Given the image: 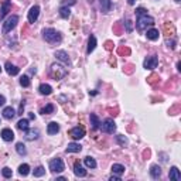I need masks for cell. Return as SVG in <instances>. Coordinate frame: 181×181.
<instances>
[{"label":"cell","instance_id":"obj_19","mask_svg":"<svg viewBox=\"0 0 181 181\" xmlns=\"http://www.w3.org/2000/svg\"><path fill=\"white\" fill-rule=\"evenodd\" d=\"M82 150V146L78 143H69L67 147V153H79Z\"/></svg>","mask_w":181,"mask_h":181},{"label":"cell","instance_id":"obj_40","mask_svg":"<svg viewBox=\"0 0 181 181\" xmlns=\"http://www.w3.org/2000/svg\"><path fill=\"white\" fill-rule=\"evenodd\" d=\"M130 50L129 48H119V54H129Z\"/></svg>","mask_w":181,"mask_h":181},{"label":"cell","instance_id":"obj_31","mask_svg":"<svg viewBox=\"0 0 181 181\" xmlns=\"http://www.w3.org/2000/svg\"><path fill=\"white\" fill-rule=\"evenodd\" d=\"M16 150H17V153H19L20 156H26V154H27L26 146L23 143H17V144H16Z\"/></svg>","mask_w":181,"mask_h":181},{"label":"cell","instance_id":"obj_14","mask_svg":"<svg viewBox=\"0 0 181 181\" xmlns=\"http://www.w3.org/2000/svg\"><path fill=\"white\" fill-rule=\"evenodd\" d=\"M55 57H57V60L62 61L64 64H67V65H69V64H71L69 57H68V54H67L65 51H57V52H55Z\"/></svg>","mask_w":181,"mask_h":181},{"label":"cell","instance_id":"obj_23","mask_svg":"<svg viewBox=\"0 0 181 181\" xmlns=\"http://www.w3.org/2000/svg\"><path fill=\"white\" fill-rule=\"evenodd\" d=\"M38 91H40L41 95H50V93L52 92V88L48 85V83H41L40 88H38Z\"/></svg>","mask_w":181,"mask_h":181},{"label":"cell","instance_id":"obj_32","mask_svg":"<svg viewBox=\"0 0 181 181\" xmlns=\"http://www.w3.org/2000/svg\"><path fill=\"white\" fill-rule=\"evenodd\" d=\"M28 173H30V166H28V164H21V166L19 167V174L20 175H27Z\"/></svg>","mask_w":181,"mask_h":181},{"label":"cell","instance_id":"obj_17","mask_svg":"<svg viewBox=\"0 0 181 181\" xmlns=\"http://www.w3.org/2000/svg\"><path fill=\"white\" fill-rule=\"evenodd\" d=\"M150 175L154 178V180H157V178L161 177V169H160V166H157V164L151 166L150 167Z\"/></svg>","mask_w":181,"mask_h":181},{"label":"cell","instance_id":"obj_9","mask_svg":"<svg viewBox=\"0 0 181 181\" xmlns=\"http://www.w3.org/2000/svg\"><path fill=\"white\" fill-rule=\"evenodd\" d=\"M40 16V7L38 6H33L28 12V23H36Z\"/></svg>","mask_w":181,"mask_h":181},{"label":"cell","instance_id":"obj_45","mask_svg":"<svg viewBox=\"0 0 181 181\" xmlns=\"http://www.w3.org/2000/svg\"><path fill=\"white\" fill-rule=\"evenodd\" d=\"M0 72H2V68H0Z\"/></svg>","mask_w":181,"mask_h":181},{"label":"cell","instance_id":"obj_24","mask_svg":"<svg viewBox=\"0 0 181 181\" xmlns=\"http://www.w3.org/2000/svg\"><path fill=\"white\" fill-rule=\"evenodd\" d=\"M95 47H96V37L95 36H91V37H89V41H88V50H86V52L91 54V52L95 50Z\"/></svg>","mask_w":181,"mask_h":181},{"label":"cell","instance_id":"obj_44","mask_svg":"<svg viewBox=\"0 0 181 181\" xmlns=\"http://www.w3.org/2000/svg\"><path fill=\"white\" fill-rule=\"evenodd\" d=\"M135 2H136V0H127V3H129V4H135Z\"/></svg>","mask_w":181,"mask_h":181},{"label":"cell","instance_id":"obj_33","mask_svg":"<svg viewBox=\"0 0 181 181\" xmlns=\"http://www.w3.org/2000/svg\"><path fill=\"white\" fill-rule=\"evenodd\" d=\"M20 85H21V86H24V88L30 86V78H28L27 75H23V77L20 78Z\"/></svg>","mask_w":181,"mask_h":181},{"label":"cell","instance_id":"obj_35","mask_svg":"<svg viewBox=\"0 0 181 181\" xmlns=\"http://www.w3.org/2000/svg\"><path fill=\"white\" fill-rule=\"evenodd\" d=\"M2 174H3V177H4V178H12L13 171L9 169V167H4V169L2 170Z\"/></svg>","mask_w":181,"mask_h":181},{"label":"cell","instance_id":"obj_18","mask_svg":"<svg viewBox=\"0 0 181 181\" xmlns=\"http://www.w3.org/2000/svg\"><path fill=\"white\" fill-rule=\"evenodd\" d=\"M10 4H12V2H10V0H4L3 6H2V10H0V19H2V20H3L4 17H6V14L9 13Z\"/></svg>","mask_w":181,"mask_h":181},{"label":"cell","instance_id":"obj_8","mask_svg":"<svg viewBox=\"0 0 181 181\" xmlns=\"http://www.w3.org/2000/svg\"><path fill=\"white\" fill-rule=\"evenodd\" d=\"M69 136L72 139H75V140H79V139H82L85 136V129H83L82 126H77V127L69 130Z\"/></svg>","mask_w":181,"mask_h":181},{"label":"cell","instance_id":"obj_26","mask_svg":"<svg viewBox=\"0 0 181 181\" xmlns=\"http://www.w3.org/2000/svg\"><path fill=\"white\" fill-rule=\"evenodd\" d=\"M91 125H92V129L93 130H98L99 129V125H101V122H99L98 116H96L95 113H91Z\"/></svg>","mask_w":181,"mask_h":181},{"label":"cell","instance_id":"obj_1","mask_svg":"<svg viewBox=\"0 0 181 181\" xmlns=\"http://www.w3.org/2000/svg\"><path fill=\"white\" fill-rule=\"evenodd\" d=\"M43 36H44V40L48 44H58V43H61V40H62L61 34L57 30H54V28H45V30L43 31Z\"/></svg>","mask_w":181,"mask_h":181},{"label":"cell","instance_id":"obj_6","mask_svg":"<svg viewBox=\"0 0 181 181\" xmlns=\"http://www.w3.org/2000/svg\"><path fill=\"white\" fill-rule=\"evenodd\" d=\"M157 64H159V58H157V55H150V57H147V58L144 60L143 67L146 68V69H154V68L157 67Z\"/></svg>","mask_w":181,"mask_h":181},{"label":"cell","instance_id":"obj_7","mask_svg":"<svg viewBox=\"0 0 181 181\" xmlns=\"http://www.w3.org/2000/svg\"><path fill=\"white\" fill-rule=\"evenodd\" d=\"M102 130H103L105 133H109V135L115 133V130H116V125H115L113 119H106V120H105L103 125H102Z\"/></svg>","mask_w":181,"mask_h":181},{"label":"cell","instance_id":"obj_41","mask_svg":"<svg viewBox=\"0 0 181 181\" xmlns=\"http://www.w3.org/2000/svg\"><path fill=\"white\" fill-rule=\"evenodd\" d=\"M23 111H24V101H21V103H20V109H19V115H23Z\"/></svg>","mask_w":181,"mask_h":181},{"label":"cell","instance_id":"obj_21","mask_svg":"<svg viewBox=\"0 0 181 181\" xmlns=\"http://www.w3.org/2000/svg\"><path fill=\"white\" fill-rule=\"evenodd\" d=\"M147 38L149 40H151V41H156V40H159V37H160V33H159V30H156V28H150V30H147Z\"/></svg>","mask_w":181,"mask_h":181},{"label":"cell","instance_id":"obj_4","mask_svg":"<svg viewBox=\"0 0 181 181\" xmlns=\"http://www.w3.org/2000/svg\"><path fill=\"white\" fill-rule=\"evenodd\" d=\"M19 23V16H10L9 19L3 23V34H7L13 30Z\"/></svg>","mask_w":181,"mask_h":181},{"label":"cell","instance_id":"obj_30","mask_svg":"<svg viewBox=\"0 0 181 181\" xmlns=\"http://www.w3.org/2000/svg\"><path fill=\"white\" fill-rule=\"evenodd\" d=\"M17 129L20 130H27L28 129V120L27 119H20L19 122H17Z\"/></svg>","mask_w":181,"mask_h":181},{"label":"cell","instance_id":"obj_37","mask_svg":"<svg viewBox=\"0 0 181 181\" xmlns=\"http://www.w3.org/2000/svg\"><path fill=\"white\" fill-rule=\"evenodd\" d=\"M75 3H77V0H62V4L64 6H72Z\"/></svg>","mask_w":181,"mask_h":181},{"label":"cell","instance_id":"obj_29","mask_svg":"<svg viewBox=\"0 0 181 181\" xmlns=\"http://www.w3.org/2000/svg\"><path fill=\"white\" fill-rule=\"evenodd\" d=\"M83 163H85V166L88 167V169H95L96 167V161L92 157H85V159H83Z\"/></svg>","mask_w":181,"mask_h":181},{"label":"cell","instance_id":"obj_22","mask_svg":"<svg viewBox=\"0 0 181 181\" xmlns=\"http://www.w3.org/2000/svg\"><path fill=\"white\" fill-rule=\"evenodd\" d=\"M3 116L6 117V119H13V117L16 116V111L13 109L12 106H7L3 109Z\"/></svg>","mask_w":181,"mask_h":181},{"label":"cell","instance_id":"obj_11","mask_svg":"<svg viewBox=\"0 0 181 181\" xmlns=\"http://www.w3.org/2000/svg\"><path fill=\"white\" fill-rule=\"evenodd\" d=\"M4 68H6V71H7V74L9 75H17L20 72V68H17L16 65H13L12 62H6V65H4Z\"/></svg>","mask_w":181,"mask_h":181},{"label":"cell","instance_id":"obj_5","mask_svg":"<svg viewBox=\"0 0 181 181\" xmlns=\"http://www.w3.org/2000/svg\"><path fill=\"white\" fill-rule=\"evenodd\" d=\"M50 170L52 173H61L64 171V161L61 159H54L50 161Z\"/></svg>","mask_w":181,"mask_h":181},{"label":"cell","instance_id":"obj_16","mask_svg":"<svg viewBox=\"0 0 181 181\" xmlns=\"http://www.w3.org/2000/svg\"><path fill=\"white\" fill-rule=\"evenodd\" d=\"M2 137H3L4 141H12L14 139V133H13L12 129H3L2 130Z\"/></svg>","mask_w":181,"mask_h":181},{"label":"cell","instance_id":"obj_42","mask_svg":"<svg viewBox=\"0 0 181 181\" xmlns=\"http://www.w3.org/2000/svg\"><path fill=\"white\" fill-rule=\"evenodd\" d=\"M4 103H6V98L3 95H0V106H3Z\"/></svg>","mask_w":181,"mask_h":181},{"label":"cell","instance_id":"obj_36","mask_svg":"<svg viewBox=\"0 0 181 181\" xmlns=\"http://www.w3.org/2000/svg\"><path fill=\"white\" fill-rule=\"evenodd\" d=\"M116 140H117V143H119L120 146H123V147H125L126 144H127V139H126L125 136H122V135L116 136Z\"/></svg>","mask_w":181,"mask_h":181},{"label":"cell","instance_id":"obj_12","mask_svg":"<svg viewBox=\"0 0 181 181\" xmlns=\"http://www.w3.org/2000/svg\"><path fill=\"white\" fill-rule=\"evenodd\" d=\"M74 173H75V175H77V177H85V175H86V170L81 166L79 161H77L74 164Z\"/></svg>","mask_w":181,"mask_h":181},{"label":"cell","instance_id":"obj_34","mask_svg":"<svg viewBox=\"0 0 181 181\" xmlns=\"http://www.w3.org/2000/svg\"><path fill=\"white\" fill-rule=\"evenodd\" d=\"M44 174H45V170H44V167H41V166L34 170V177H43Z\"/></svg>","mask_w":181,"mask_h":181},{"label":"cell","instance_id":"obj_27","mask_svg":"<svg viewBox=\"0 0 181 181\" xmlns=\"http://www.w3.org/2000/svg\"><path fill=\"white\" fill-rule=\"evenodd\" d=\"M112 171L116 175H122L125 173V166H122V164H113L112 166Z\"/></svg>","mask_w":181,"mask_h":181},{"label":"cell","instance_id":"obj_28","mask_svg":"<svg viewBox=\"0 0 181 181\" xmlns=\"http://www.w3.org/2000/svg\"><path fill=\"white\" fill-rule=\"evenodd\" d=\"M60 16H61L62 19H69L71 16V10L68 6H62L61 9H60Z\"/></svg>","mask_w":181,"mask_h":181},{"label":"cell","instance_id":"obj_20","mask_svg":"<svg viewBox=\"0 0 181 181\" xmlns=\"http://www.w3.org/2000/svg\"><path fill=\"white\" fill-rule=\"evenodd\" d=\"M170 180H174V181H181V174H180V170L177 167H171L170 170Z\"/></svg>","mask_w":181,"mask_h":181},{"label":"cell","instance_id":"obj_10","mask_svg":"<svg viewBox=\"0 0 181 181\" xmlns=\"http://www.w3.org/2000/svg\"><path fill=\"white\" fill-rule=\"evenodd\" d=\"M38 136H40V132H38V129H31V130H26V140H36V139H38Z\"/></svg>","mask_w":181,"mask_h":181},{"label":"cell","instance_id":"obj_3","mask_svg":"<svg viewBox=\"0 0 181 181\" xmlns=\"http://www.w3.org/2000/svg\"><path fill=\"white\" fill-rule=\"evenodd\" d=\"M67 72H68V71L65 69L62 65H60V64H52L51 65V77L54 78L55 81L62 79V78L67 75Z\"/></svg>","mask_w":181,"mask_h":181},{"label":"cell","instance_id":"obj_15","mask_svg":"<svg viewBox=\"0 0 181 181\" xmlns=\"http://www.w3.org/2000/svg\"><path fill=\"white\" fill-rule=\"evenodd\" d=\"M99 3H101L102 13H105V14L112 10V2L111 0H99Z\"/></svg>","mask_w":181,"mask_h":181},{"label":"cell","instance_id":"obj_13","mask_svg":"<svg viewBox=\"0 0 181 181\" xmlns=\"http://www.w3.org/2000/svg\"><path fill=\"white\" fill-rule=\"evenodd\" d=\"M60 132V125L57 122H51L47 126V133L48 135H57Z\"/></svg>","mask_w":181,"mask_h":181},{"label":"cell","instance_id":"obj_38","mask_svg":"<svg viewBox=\"0 0 181 181\" xmlns=\"http://www.w3.org/2000/svg\"><path fill=\"white\" fill-rule=\"evenodd\" d=\"M132 28H133L132 21H130V20H126V31H127V33H130V31H132Z\"/></svg>","mask_w":181,"mask_h":181},{"label":"cell","instance_id":"obj_2","mask_svg":"<svg viewBox=\"0 0 181 181\" xmlns=\"http://www.w3.org/2000/svg\"><path fill=\"white\" fill-rule=\"evenodd\" d=\"M153 24H154L153 17H150V16H147V14H143V16H139L136 27H137V30L143 31V30H146L149 26H153Z\"/></svg>","mask_w":181,"mask_h":181},{"label":"cell","instance_id":"obj_25","mask_svg":"<svg viewBox=\"0 0 181 181\" xmlns=\"http://www.w3.org/2000/svg\"><path fill=\"white\" fill-rule=\"evenodd\" d=\"M54 111H55V106H54L52 103H48V105H45V106L41 109L40 113L41 115H50V113H52Z\"/></svg>","mask_w":181,"mask_h":181},{"label":"cell","instance_id":"obj_39","mask_svg":"<svg viewBox=\"0 0 181 181\" xmlns=\"http://www.w3.org/2000/svg\"><path fill=\"white\" fill-rule=\"evenodd\" d=\"M136 14H137V16H143V14H146V10L141 9V7H140V9L136 10Z\"/></svg>","mask_w":181,"mask_h":181},{"label":"cell","instance_id":"obj_43","mask_svg":"<svg viewBox=\"0 0 181 181\" xmlns=\"http://www.w3.org/2000/svg\"><path fill=\"white\" fill-rule=\"evenodd\" d=\"M109 180H111V181H120V177H119V175H112Z\"/></svg>","mask_w":181,"mask_h":181}]
</instances>
